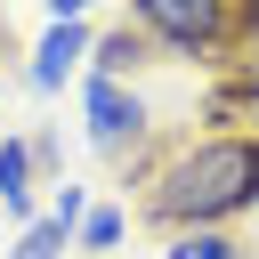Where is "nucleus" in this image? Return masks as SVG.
Wrapping results in <instances>:
<instances>
[{
    "label": "nucleus",
    "instance_id": "5",
    "mask_svg": "<svg viewBox=\"0 0 259 259\" xmlns=\"http://www.w3.org/2000/svg\"><path fill=\"white\" fill-rule=\"evenodd\" d=\"M89 49H97L89 16H81V24H49V32L32 40V65H24V81H32L40 97H57V89H65V73H73V65H89Z\"/></svg>",
    "mask_w": 259,
    "mask_h": 259
},
{
    "label": "nucleus",
    "instance_id": "9",
    "mask_svg": "<svg viewBox=\"0 0 259 259\" xmlns=\"http://www.w3.org/2000/svg\"><path fill=\"white\" fill-rule=\"evenodd\" d=\"M121 235H130V219H121V202H89V219H81V243L73 251H121Z\"/></svg>",
    "mask_w": 259,
    "mask_h": 259
},
{
    "label": "nucleus",
    "instance_id": "4",
    "mask_svg": "<svg viewBox=\"0 0 259 259\" xmlns=\"http://www.w3.org/2000/svg\"><path fill=\"white\" fill-rule=\"evenodd\" d=\"M81 219H89V186H73V178H57V194H49V210H40L32 227H16V243H8V259H65V251L81 243Z\"/></svg>",
    "mask_w": 259,
    "mask_h": 259
},
{
    "label": "nucleus",
    "instance_id": "2",
    "mask_svg": "<svg viewBox=\"0 0 259 259\" xmlns=\"http://www.w3.org/2000/svg\"><path fill=\"white\" fill-rule=\"evenodd\" d=\"M130 24L170 57H219L259 32V0H130Z\"/></svg>",
    "mask_w": 259,
    "mask_h": 259
},
{
    "label": "nucleus",
    "instance_id": "1",
    "mask_svg": "<svg viewBox=\"0 0 259 259\" xmlns=\"http://www.w3.org/2000/svg\"><path fill=\"white\" fill-rule=\"evenodd\" d=\"M138 219L162 235L186 227H235L259 210V130H210V138H178L170 154L138 162Z\"/></svg>",
    "mask_w": 259,
    "mask_h": 259
},
{
    "label": "nucleus",
    "instance_id": "6",
    "mask_svg": "<svg viewBox=\"0 0 259 259\" xmlns=\"http://www.w3.org/2000/svg\"><path fill=\"white\" fill-rule=\"evenodd\" d=\"M0 210L16 227H32L49 202H40V162H32V138H0Z\"/></svg>",
    "mask_w": 259,
    "mask_h": 259
},
{
    "label": "nucleus",
    "instance_id": "11",
    "mask_svg": "<svg viewBox=\"0 0 259 259\" xmlns=\"http://www.w3.org/2000/svg\"><path fill=\"white\" fill-rule=\"evenodd\" d=\"M0 89H8V73H0Z\"/></svg>",
    "mask_w": 259,
    "mask_h": 259
},
{
    "label": "nucleus",
    "instance_id": "3",
    "mask_svg": "<svg viewBox=\"0 0 259 259\" xmlns=\"http://www.w3.org/2000/svg\"><path fill=\"white\" fill-rule=\"evenodd\" d=\"M81 121H89V146L97 154H138V138L154 130V113H146V97L130 89V81H105V73H89L81 81Z\"/></svg>",
    "mask_w": 259,
    "mask_h": 259
},
{
    "label": "nucleus",
    "instance_id": "8",
    "mask_svg": "<svg viewBox=\"0 0 259 259\" xmlns=\"http://www.w3.org/2000/svg\"><path fill=\"white\" fill-rule=\"evenodd\" d=\"M162 259H251V243L235 227H186V235H162Z\"/></svg>",
    "mask_w": 259,
    "mask_h": 259
},
{
    "label": "nucleus",
    "instance_id": "7",
    "mask_svg": "<svg viewBox=\"0 0 259 259\" xmlns=\"http://www.w3.org/2000/svg\"><path fill=\"white\" fill-rule=\"evenodd\" d=\"M138 65H154V40H146L138 24H113V32H97V49H89V73H105V81H130Z\"/></svg>",
    "mask_w": 259,
    "mask_h": 259
},
{
    "label": "nucleus",
    "instance_id": "10",
    "mask_svg": "<svg viewBox=\"0 0 259 259\" xmlns=\"http://www.w3.org/2000/svg\"><path fill=\"white\" fill-rule=\"evenodd\" d=\"M89 8H97V0H49V24H81Z\"/></svg>",
    "mask_w": 259,
    "mask_h": 259
}]
</instances>
